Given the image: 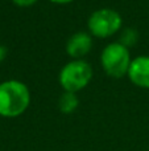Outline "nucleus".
Returning a JSON list of instances; mask_svg holds the SVG:
<instances>
[{
	"label": "nucleus",
	"mask_w": 149,
	"mask_h": 151,
	"mask_svg": "<svg viewBox=\"0 0 149 151\" xmlns=\"http://www.w3.org/2000/svg\"><path fill=\"white\" fill-rule=\"evenodd\" d=\"M121 16L112 8H99L90 15L87 27L90 33L96 37H110L121 28Z\"/></svg>",
	"instance_id": "4"
},
{
	"label": "nucleus",
	"mask_w": 149,
	"mask_h": 151,
	"mask_svg": "<svg viewBox=\"0 0 149 151\" xmlns=\"http://www.w3.org/2000/svg\"><path fill=\"white\" fill-rule=\"evenodd\" d=\"M128 77L135 85L149 88V56H139L131 61Z\"/></svg>",
	"instance_id": "6"
},
{
	"label": "nucleus",
	"mask_w": 149,
	"mask_h": 151,
	"mask_svg": "<svg viewBox=\"0 0 149 151\" xmlns=\"http://www.w3.org/2000/svg\"><path fill=\"white\" fill-rule=\"evenodd\" d=\"M7 53H8L7 47H4V45L0 44V63H1V61L7 57Z\"/></svg>",
	"instance_id": "10"
},
{
	"label": "nucleus",
	"mask_w": 149,
	"mask_h": 151,
	"mask_svg": "<svg viewBox=\"0 0 149 151\" xmlns=\"http://www.w3.org/2000/svg\"><path fill=\"white\" fill-rule=\"evenodd\" d=\"M137 41V33L136 31H135L133 28H126L123 31V33H121L120 36V41L123 45H126L127 48L129 47V45H133L135 42Z\"/></svg>",
	"instance_id": "8"
},
{
	"label": "nucleus",
	"mask_w": 149,
	"mask_h": 151,
	"mask_svg": "<svg viewBox=\"0 0 149 151\" xmlns=\"http://www.w3.org/2000/svg\"><path fill=\"white\" fill-rule=\"evenodd\" d=\"M31 104V91L28 86L18 80L0 82V115L15 118L21 115Z\"/></svg>",
	"instance_id": "1"
},
{
	"label": "nucleus",
	"mask_w": 149,
	"mask_h": 151,
	"mask_svg": "<svg viewBox=\"0 0 149 151\" xmlns=\"http://www.w3.org/2000/svg\"><path fill=\"white\" fill-rule=\"evenodd\" d=\"M60 83L65 91L77 93L89 85L92 78V68L84 60H73L63 65L60 72Z\"/></svg>",
	"instance_id": "3"
},
{
	"label": "nucleus",
	"mask_w": 149,
	"mask_h": 151,
	"mask_svg": "<svg viewBox=\"0 0 149 151\" xmlns=\"http://www.w3.org/2000/svg\"><path fill=\"white\" fill-rule=\"evenodd\" d=\"M79 99L73 91H63L58 99V107L63 114H71L78 107Z\"/></svg>",
	"instance_id": "7"
},
{
	"label": "nucleus",
	"mask_w": 149,
	"mask_h": 151,
	"mask_svg": "<svg viewBox=\"0 0 149 151\" xmlns=\"http://www.w3.org/2000/svg\"><path fill=\"white\" fill-rule=\"evenodd\" d=\"M50 1L58 3V4H65V3H70V1H73V0H50Z\"/></svg>",
	"instance_id": "11"
},
{
	"label": "nucleus",
	"mask_w": 149,
	"mask_h": 151,
	"mask_svg": "<svg viewBox=\"0 0 149 151\" xmlns=\"http://www.w3.org/2000/svg\"><path fill=\"white\" fill-rule=\"evenodd\" d=\"M15 4L20 5V7H28V5H32L37 1V0H12Z\"/></svg>",
	"instance_id": "9"
},
{
	"label": "nucleus",
	"mask_w": 149,
	"mask_h": 151,
	"mask_svg": "<svg viewBox=\"0 0 149 151\" xmlns=\"http://www.w3.org/2000/svg\"><path fill=\"white\" fill-rule=\"evenodd\" d=\"M92 48V36L84 31H79L73 33L66 42V52L75 60H81V57L86 56Z\"/></svg>",
	"instance_id": "5"
},
{
	"label": "nucleus",
	"mask_w": 149,
	"mask_h": 151,
	"mask_svg": "<svg viewBox=\"0 0 149 151\" xmlns=\"http://www.w3.org/2000/svg\"><path fill=\"white\" fill-rule=\"evenodd\" d=\"M131 55L126 45L121 42H110L106 45L100 55V63L104 72L111 77H123L128 73L131 65Z\"/></svg>",
	"instance_id": "2"
}]
</instances>
